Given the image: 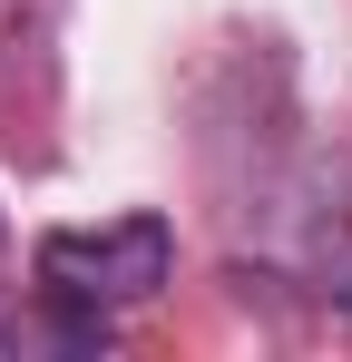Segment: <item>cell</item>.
Wrapping results in <instances>:
<instances>
[{"label":"cell","mask_w":352,"mask_h":362,"mask_svg":"<svg viewBox=\"0 0 352 362\" xmlns=\"http://www.w3.org/2000/svg\"><path fill=\"white\" fill-rule=\"evenodd\" d=\"M176 274V235L167 216H117V226H59L40 235V284L78 303H147Z\"/></svg>","instance_id":"cell-1"}]
</instances>
